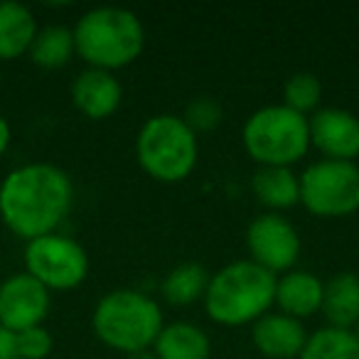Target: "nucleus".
I'll return each mask as SVG.
<instances>
[{
    "mask_svg": "<svg viewBox=\"0 0 359 359\" xmlns=\"http://www.w3.org/2000/svg\"><path fill=\"white\" fill-rule=\"evenodd\" d=\"M74 207V182L52 163H25L0 182V219L25 241L55 234Z\"/></svg>",
    "mask_w": 359,
    "mask_h": 359,
    "instance_id": "f257e3e1",
    "label": "nucleus"
},
{
    "mask_svg": "<svg viewBox=\"0 0 359 359\" xmlns=\"http://www.w3.org/2000/svg\"><path fill=\"white\" fill-rule=\"evenodd\" d=\"M276 280L273 273L254 261H234L210 276L202 303L207 315L224 327L254 325L276 305Z\"/></svg>",
    "mask_w": 359,
    "mask_h": 359,
    "instance_id": "f03ea898",
    "label": "nucleus"
},
{
    "mask_svg": "<svg viewBox=\"0 0 359 359\" xmlns=\"http://www.w3.org/2000/svg\"><path fill=\"white\" fill-rule=\"evenodd\" d=\"M72 30H74L76 55L91 69H123L138 60L145 47V27L128 8H91Z\"/></svg>",
    "mask_w": 359,
    "mask_h": 359,
    "instance_id": "7ed1b4c3",
    "label": "nucleus"
},
{
    "mask_svg": "<svg viewBox=\"0 0 359 359\" xmlns=\"http://www.w3.org/2000/svg\"><path fill=\"white\" fill-rule=\"evenodd\" d=\"M91 327L109 349L135 354L153 349L165 320L155 298L135 288H118L96 303Z\"/></svg>",
    "mask_w": 359,
    "mask_h": 359,
    "instance_id": "20e7f679",
    "label": "nucleus"
},
{
    "mask_svg": "<svg viewBox=\"0 0 359 359\" xmlns=\"http://www.w3.org/2000/svg\"><path fill=\"white\" fill-rule=\"evenodd\" d=\"M135 158L153 180L172 185L187 180L197 168L200 140L182 116L158 114L140 126L135 138Z\"/></svg>",
    "mask_w": 359,
    "mask_h": 359,
    "instance_id": "39448f33",
    "label": "nucleus"
},
{
    "mask_svg": "<svg viewBox=\"0 0 359 359\" xmlns=\"http://www.w3.org/2000/svg\"><path fill=\"white\" fill-rule=\"evenodd\" d=\"M241 138L259 168H293L310 150L308 116L283 104L264 106L246 118Z\"/></svg>",
    "mask_w": 359,
    "mask_h": 359,
    "instance_id": "423d86ee",
    "label": "nucleus"
},
{
    "mask_svg": "<svg viewBox=\"0 0 359 359\" xmlns=\"http://www.w3.org/2000/svg\"><path fill=\"white\" fill-rule=\"evenodd\" d=\"M300 205L315 217L334 219L359 210V168L342 160H315L300 172Z\"/></svg>",
    "mask_w": 359,
    "mask_h": 359,
    "instance_id": "0eeeda50",
    "label": "nucleus"
},
{
    "mask_svg": "<svg viewBox=\"0 0 359 359\" xmlns=\"http://www.w3.org/2000/svg\"><path fill=\"white\" fill-rule=\"evenodd\" d=\"M25 273L40 280L47 290H74L86 280L89 256L76 239L55 231L27 241Z\"/></svg>",
    "mask_w": 359,
    "mask_h": 359,
    "instance_id": "6e6552de",
    "label": "nucleus"
},
{
    "mask_svg": "<svg viewBox=\"0 0 359 359\" xmlns=\"http://www.w3.org/2000/svg\"><path fill=\"white\" fill-rule=\"evenodd\" d=\"M249 261L278 278L295 269L300 256V234L285 217L276 212L256 217L246 229Z\"/></svg>",
    "mask_w": 359,
    "mask_h": 359,
    "instance_id": "1a4fd4ad",
    "label": "nucleus"
},
{
    "mask_svg": "<svg viewBox=\"0 0 359 359\" xmlns=\"http://www.w3.org/2000/svg\"><path fill=\"white\" fill-rule=\"evenodd\" d=\"M50 303V290L30 273L8 276L0 283V327L15 334L45 325Z\"/></svg>",
    "mask_w": 359,
    "mask_h": 359,
    "instance_id": "9d476101",
    "label": "nucleus"
},
{
    "mask_svg": "<svg viewBox=\"0 0 359 359\" xmlns=\"http://www.w3.org/2000/svg\"><path fill=\"white\" fill-rule=\"evenodd\" d=\"M310 148L323 160L354 163L359 158V118L347 109H318L308 116Z\"/></svg>",
    "mask_w": 359,
    "mask_h": 359,
    "instance_id": "9b49d317",
    "label": "nucleus"
},
{
    "mask_svg": "<svg viewBox=\"0 0 359 359\" xmlns=\"http://www.w3.org/2000/svg\"><path fill=\"white\" fill-rule=\"evenodd\" d=\"M121 101H123V86L114 72L86 67L72 81V104L89 121H104L114 116Z\"/></svg>",
    "mask_w": 359,
    "mask_h": 359,
    "instance_id": "f8f14e48",
    "label": "nucleus"
},
{
    "mask_svg": "<svg viewBox=\"0 0 359 359\" xmlns=\"http://www.w3.org/2000/svg\"><path fill=\"white\" fill-rule=\"evenodd\" d=\"M251 339H254V347L269 359H298L308 332L300 320L271 310L254 323Z\"/></svg>",
    "mask_w": 359,
    "mask_h": 359,
    "instance_id": "ddd939ff",
    "label": "nucleus"
},
{
    "mask_svg": "<svg viewBox=\"0 0 359 359\" xmlns=\"http://www.w3.org/2000/svg\"><path fill=\"white\" fill-rule=\"evenodd\" d=\"M325 283L310 271L293 269L276 280V308L278 313L295 318L303 323L305 318H313L323 308Z\"/></svg>",
    "mask_w": 359,
    "mask_h": 359,
    "instance_id": "4468645a",
    "label": "nucleus"
},
{
    "mask_svg": "<svg viewBox=\"0 0 359 359\" xmlns=\"http://www.w3.org/2000/svg\"><path fill=\"white\" fill-rule=\"evenodd\" d=\"M37 30L40 25L27 6L13 0L0 3V62H13L27 55Z\"/></svg>",
    "mask_w": 359,
    "mask_h": 359,
    "instance_id": "2eb2a0df",
    "label": "nucleus"
},
{
    "mask_svg": "<svg viewBox=\"0 0 359 359\" xmlns=\"http://www.w3.org/2000/svg\"><path fill=\"white\" fill-rule=\"evenodd\" d=\"M327 325L342 330H352L359 325V276L357 273H337L325 283L323 308Z\"/></svg>",
    "mask_w": 359,
    "mask_h": 359,
    "instance_id": "dca6fc26",
    "label": "nucleus"
},
{
    "mask_svg": "<svg viewBox=\"0 0 359 359\" xmlns=\"http://www.w3.org/2000/svg\"><path fill=\"white\" fill-rule=\"evenodd\" d=\"M251 190L261 205L278 215L300 202V175L293 168H259L251 177Z\"/></svg>",
    "mask_w": 359,
    "mask_h": 359,
    "instance_id": "f3484780",
    "label": "nucleus"
},
{
    "mask_svg": "<svg viewBox=\"0 0 359 359\" xmlns=\"http://www.w3.org/2000/svg\"><path fill=\"white\" fill-rule=\"evenodd\" d=\"M158 359H210L212 342L202 327L192 323H170L153 344Z\"/></svg>",
    "mask_w": 359,
    "mask_h": 359,
    "instance_id": "a211bd4d",
    "label": "nucleus"
},
{
    "mask_svg": "<svg viewBox=\"0 0 359 359\" xmlns=\"http://www.w3.org/2000/svg\"><path fill=\"white\" fill-rule=\"evenodd\" d=\"M210 276V271L200 264H192V261L180 264L163 278L160 293H163L165 303L175 305V308H187L197 300H205Z\"/></svg>",
    "mask_w": 359,
    "mask_h": 359,
    "instance_id": "6ab92c4d",
    "label": "nucleus"
},
{
    "mask_svg": "<svg viewBox=\"0 0 359 359\" xmlns=\"http://www.w3.org/2000/svg\"><path fill=\"white\" fill-rule=\"evenodd\" d=\"M27 55H30L32 65L42 67V69H62L76 55L74 30H69L65 25L40 27Z\"/></svg>",
    "mask_w": 359,
    "mask_h": 359,
    "instance_id": "aec40b11",
    "label": "nucleus"
},
{
    "mask_svg": "<svg viewBox=\"0 0 359 359\" xmlns=\"http://www.w3.org/2000/svg\"><path fill=\"white\" fill-rule=\"evenodd\" d=\"M298 359H359L357 332L325 325L313 334H308Z\"/></svg>",
    "mask_w": 359,
    "mask_h": 359,
    "instance_id": "412c9836",
    "label": "nucleus"
},
{
    "mask_svg": "<svg viewBox=\"0 0 359 359\" xmlns=\"http://www.w3.org/2000/svg\"><path fill=\"white\" fill-rule=\"evenodd\" d=\"M320 99H323V84L310 72H298L283 86V106L293 109L295 114L313 116L320 109Z\"/></svg>",
    "mask_w": 359,
    "mask_h": 359,
    "instance_id": "4be33fe9",
    "label": "nucleus"
},
{
    "mask_svg": "<svg viewBox=\"0 0 359 359\" xmlns=\"http://www.w3.org/2000/svg\"><path fill=\"white\" fill-rule=\"evenodd\" d=\"M187 126L200 133H210L217 126L222 123V106L217 104L212 96H200V99H192L185 109V116H182Z\"/></svg>",
    "mask_w": 359,
    "mask_h": 359,
    "instance_id": "5701e85b",
    "label": "nucleus"
},
{
    "mask_svg": "<svg viewBox=\"0 0 359 359\" xmlns=\"http://www.w3.org/2000/svg\"><path fill=\"white\" fill-rule=\"evenodd\" d=\"M15 344L20 359H47L52 354V347H55L50 330L45 325L15 332Z\"/></svg>",
    "mask_w": 359,
    "mask_h": 359,
    "instance_id": "b1692460",
    "label": "nucleus"
},
{
    "mask_svg": "<svg viewBox=\"0 0 359 359\" xmlns=\"http://www.w3.org/2000/svg\"><path fill=\"white\" fill-rule=\"evenodd\" d=\"M0 359H20L15 344V334L8 332L6 327H0Z\"/></svg>",
    "mask_w": 359,
    "mask_h": 359,
    "instance_id": "393cba45",
    "label": "nucleus"
},
{
    "mask_svg": "<svg viewBox=\"0 0 359 359\" xmlns=\"http://www.w3.org/2000/svg\"><path fill=\"white\" fill-rule=\"evenodd\" d=\"M11 143H13V128H11V123H8L6 116H0V158L8 153Z\"/></svg>",
    "mask_w": 359,
    "mask_h": 359,
    "instance_id": "a878e982",
    "label": "nucleus"
},
{
    "mask_svg": "<svg viewBox=\"0 0 359 359\" xmlns=\"http://www.w3.org/2000/svg\"><path fill=\"white\" fill-rule=\"evenodd\" d=\"M128 359H158V357H155V352H153V349H145V352L128 354Z\"/></svg>",
    "mask_w": 359,
    "mask_h": 359,
    "instance_id": "bb28decb",
    "label": "nucleus"
},
{
    "mask_svg": "<svg viewBox=\"0 0 359 359\" xmlns=\"http://www.w3.org/2000/svg\"><path fill=\"white\" fill-rule=\"evenodd\" d=\"M0 89H3V74H0Z\"/></svg>",
    "mask_w": 359,
    "mask_h": 359,
    "instance_id": "cd10ccee",
    "label": "nucleus"
},
{
    "mask_svg": "<svg viewBox=\"0 0 359 359\" xmlns=\"http://www.w3.org/2000/svg\"><path fill=\"white\" fill-rule=\"evenodd\" d=\"M357 339H359V325H357Z\"/></svg>",
    "mask_w": 359,
    "mask_h": 359,
    "instance_id": "c85d7f7f",
    "label": "nucleus"
}]
</instances>
